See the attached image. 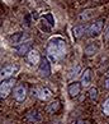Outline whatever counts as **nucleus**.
Instances as JSON below:
<instances>
[{
	"label": "nucleus",
	"mask_w": 109,
	"mask_h": 124,
	"mask_svg": "<svg viewBox=\"0 0 109 124\" xmlns=\"http://www.w3.org/2000/svg\"><path fill=\"white\" fill-rule=\"evenodd\" d=\"M88 27L89 24H79V26H75L74 30H72V35H74L75 39H80L81 36H83L86 31H88Z\"/></svg>",
	"instance_id": "nucleus-11"
},
{
	"label": "nucleus",
	"mask_w": 109,
	"mask_h": 124,
	"mask_svg": "<svg viewBox=\"0 0 109 124\" xmlns=\"http://www.w3.org/2000/svg\"><path fill=\"white\" fill-rule=\"evenodd\" d=\"M15 72H17V67L13 65V64H8V65L1 68V72H0V79L1 81L9 79Z\"/></svg>",
	"instance_id": "nucleus-6"
},
{
	"label": "nucleus",
	"mask_w": 109,
	"mask_h": 124,
	"mask_svg": "<svg viewBox=\"0 0 109 124\" xmlns=\"http://www.w3.org/2000/svg\"><path fill=\"white\" fill-rule=\"evenodd\" d=\"M67 53L66 41L62 37H53L48 41L46 46V55L51 63H60Z\"/></svg>",
	"instance_id": "nucleus-1"
},
{
	"label": "nucleus",
	"mask_w": 109,
	"mask_h": 124,
	"mask_svg": "<svg viewBox=\"0 0 109 124\" xmlns=\"http://www.w3.org/2000/svg\"><path fill=\"white\" fill-rule=\"evenodd\" d=\"M13 96H14L15 101H18V102H23V101L27 99V88L24 85H17L15 88H14V93H13Z\"/></svg>",
	"instance_id": "nucleus-5"
},
{
	"label": "nucleus",
	"mask_w": 109,
	"mask_h": 124,
	"mask_svg": "<svg viewBox=\"0 0 109 124\" xmlns=\"http://www.w3.org/2000/svg\"><path fill=\"white\" fill-rule=\"evenodd\" d=\"M89 97L91 99V100H97V99H98V90L95 88V87L90 88V91H89Z\"/></svg>",
	"instance_id": "nucleus-18"
},
{
	"label": "nucleus",
	"mask_w": 109,
	"mask_h": 124,
	"mask_svg": "<svg viewBox=\"0 0 109 124\" xmlns=\"http://www.w3.org/2000/svg\"><path fill=\"white\" fill-rule=\"evenodd\" d=\"M91 79H93V73L90 68H86L85 70H83L81 73V78H80V83L83 87H88L90 83H91Z\"/></svg>",
	"instance_id": "nucleus-8"
},
{
	"label": "nucleus",
	"mask_w": 109,
	"mask_h": 124,
	"mask_svg": "<svg viewBox=\"0 0 109 124\" xmlns=\"http://www.w3.org/2000/svg\"><path fill=\"white\" fill-rule=\"evenodd\" d=\"M76 124H85V122H84V120H81V119H79V120L76 122Z\"/></svg>",
	"instance_id": "nucleus-21"
},
{
	"label": "nucleus",
	"mask_w": 109,
	"mask_h": 124,
	"mask_svg": "<svg viewBox=\"0 0 109 124\" xmlns=\"http://www.w3.org/2000/svg\"><path fill=\"white\" fill-rule=\"evenodd\" d=\"M81 83H79V82H72V83H70L69 85V88H67V92H69V95H70V97H72V99H75V97H78L79 96V93L81 92Z\"/></svg>",
	"instance_id": "nucleus-10"
},
{
	"label": "nucleus",
	"mask_w": 109,
	"mask_h": 124,
	"mask_svg": "<svg viewBox=\"0 0 109 124\" xmlns=\"http://www.w3.org/2000/svg\"><path fill=\"white\" fill-rule=\"evenodd\" d=\"M103 113H104V115H107V116H109V97L104 101L103 102Z\"/></svg>",
	"instance_id": "nucleus-17"
},
{
	"label": "nucleus",
	"mask_w": 109,
	"mask_h": 124,
	"mask_svg": "<svg viewBox=\"0 0 109 124\" xmlns=\"http://www.w3.org/2000/svg\"><path fill=\"white\" fill-rule=\"evenodd\" d=\"M103 26H104V21L103 19H97L94 23L89 24L86 33H88V36H90V37H97V36L100 35V32L103 30Z\"/></svg>",
	"instance_id": "nucleus-3"
},
{
	"label": "nucleus",
	"mask_w": 109,
	"mask_h": 124,
	"mask_svg": "<svg viewBox=\"0 0 109 124\" xmlns=\"http://www.w3.org/2000/svg\"><path fill=\"white\" fill-rule=\"evenodd\" d=\"M12 44L13 45H22L23 42H25V33L24 32H18V33H14L10 36Z\"/></svg>",
	"instance_id": "nucleus-13"
},
{
	"label": "nucleus",
	"mask_w": 109,
	"mask_h": 124,
	"mask_svg": "<svg viewBox=\"0 0 109 124\" xmlns=\"http://www.w3.org/2000/svg\"><path fill=\"white\" fill-rule=\"evenodd\" d=\"M32 46V41L30 40H27L25 42H23L22 45H19L18 47H15V51L19 54V55H24V54H28L29 53V47Z\"/></svg>",
	"instance_id": "nucleus-12"
},
{
	"label": "nucleus",
	"mask_w": 109,
	"mask_h": 124,
	"mask_svg": "<svg viewBox=\"0 0 109 124\" xmlns=\"http://www.w3.org/2000/svg\"><path fill=\"white\" fill-rule=\"evenodd\" d=\"M14 83L15 82L13 78L1 81V85H0V97H1V100L8 97V95L10 93V91L13 90V87H14Z\"/></svg>",
	"instance_id": "nucleus-4"
},
{
	"label": "nucleus",
	"mask_w": 109,
	"mask_h": 124,
	"mask_svg": "<svg viewBox=\"0 0 109 124\" xmlns=\"http://www.w3.org/2000/svg\"><path fill=\"white\" fill-rule=\"evenodd\" d=\"M104 88L109 90V78H105V81H104Z\"/></svg>",
	"instance_id": "nucleus-19"
},
{
	"label": "nucleus",
	"mask_w": 109,
	"mask_h": 124,
	"mask_svg": "<svg viewBox=\"0 0 109 124\" xmlns=\"http://www.w3.org/2000/svg\"><path fill=\"white\" fill-rule=\"evenodd\" d=\"M97 51H98V46L95 44H90V45H88V46L85 47V55H88V56L94 55Z\"/></svg>",
	"instance_id": "nucleus-16"
},
{
	"label": "nucleus",
	"mask_w": 109,
	"mask_h": 124,
	"mask_svg": "<svg viewBox=\"0 0 109 124\" xmlns=\"http://www.w3.org/2000/svg\"><path fill=\"white\" fill-rule=\"evenodd\" d=\"M27 60H28V63L30 64V65H37L38 63H41V55L37 51V50H34V49H30L29 50V53L27 54Z\"/></svg>",
	"instance_id": "nucleus-9"
},
{
	"label": "nucleus",
	"mask_w": 109,
	"mask_h": 124,
	"mask_svg": "<svg viewBox=\"0 0 109 124\" xmlns=\"http://www.w3.org/2000/svg\"><path fill=\"white\" fill-rule=\"evenodd\" d=\"M33 96H36L38 100L41 101H48L52 99V91L47 88V87H37V88L33 90Z\"/></svg>",
	"instance_id": "nucleus-2"
},
{
	"label": "nucleus",
	"mask_w": 109,
	"mask_h": 124,
	"mask_svg": "<svg viewBox=\"0 0 109 124\" xmlns=\"http://www.w3.org/2000/svg\"><path fill=\"white\" fill-rule=\"evenodd\" d=\"M38 73L42 77H49L51 76V65H49V60L48 59H42L38 67Z\"/></svg>",
	"instance_id": "nucleus-7"
},
{
	"label": "nucleus",
	"mask_w": 109,
	"mask_h": 124,
	"mask_svg": "<svg viewBox=\"0 0 109 124\" xmlns=\"http://www.w3.org/2000/svg\"><path fill=\"white\" fill-rule=\"evenodd\" d=\"M60 108H61V102L58 100H54V101H52L51 104H48L47 105V113H49V114H56L58 110H60Z\"/></svg>",
	"instance_id": "nucleus-14"
},
{
	"label": "nucleus",
	"mask_w": 109,
	"mask_h": 124,
	"mask_svg": "<svg viewBox=\"0 0 109 124\" xmlns=\"http://www.w3.org/2000/svg\"><path fill=\"white\" fill-rule=\"evenodd\" d=\"M105 37L109 39V26H108V28H107V31H105Z\"/></svg>",
	"instance_id": "nucleus-20"
},
{
	"label": "nucleus",
	"mask_w": 109,
	"mask_h": 124,
	"mask_svg": "<svg viewBox=\"0 0 109 124\" xmlns=\"http://www.w3.org/2000/svg\"><path fill=\"white\" fill-rule=\"evenodd\" d=\"M27 119H28L30 123H37V122L41 120V115H39V113L37 110H30V111H28V114H27Z\"/></svg>",
	"instance_id": "nucleus-15"
}]
</instances>
